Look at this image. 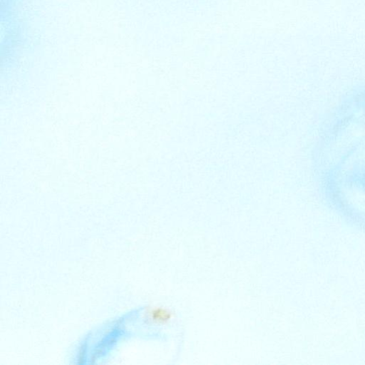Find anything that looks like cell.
Here are the masks:
<instances>
[{
    "instance_id": "obj_1",
    "label": "cell",
    "mask_w": 365,
    "mask_h": 365,
    "mask_svg": "<svg viewBox=\"0 0 365 365\" xmlns=\"http://www.w3.org/2000/svg\"><path fill=\"white\" fill-rule=\"evenodd\" d=\"M149 320L153 323L164 324L170 319V313L161 307H153L148 313Z\"/></svg>"
}]
</instances>
